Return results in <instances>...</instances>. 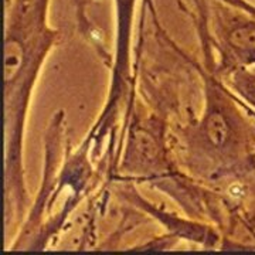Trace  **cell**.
I'll list each match as a JSON object with an SVG mask.
<instances>
[{
    "label": "cell",
    "mask_w": 255,
    "mask_h": 255,
    "mask_svg": "<svg viewBox=\"0 0 255 255\" xmlns=\"http://www.w3.org/2000/svg\"><path fill=\"white\" fill-rule=\"evenodd\" d=\"M47 0H17L4 43V91H6V133L9 132V156L20 159L21 127L27 107L28 92L53 33L44 23Z\"/></svg>",
    "instance_id": "cell-1"
},
{
    "label": "cell",
    "mask_w": 255,
    "mask_h": 255,
    "mask_svg": "<svg viewBox=\"0 0 255 255\" xmlns=\"http://www.w3.org/2000/svg\"><path fill=\"white\" fill-rule=\"evenodd\" d=\"M136 0H115L117 10V41H115V64L112 77V95L108 108H111L118 95L124 91L129 75V53H130V36L132 20Z\"/></svg>",
    "instance_id": "cell-2"
},
{
    "label": "cell",
    "mask_w": 255,
    "mask_h": 255,
    "mask_svg": "<svg viewBox=\"0 0 255 255\" xmlns=\"http://www.w3.org/2000/svg\"><path fill=\"white\" fill-rule=\"evenodd\" d=\"M226 43L233 57L241 64H255V23L240 21L228 28Z\"/></svg>",
    "instance_id": "cell-3"
},
{
    "label": "cell",
    "mask_w": 255,
    "mask_h": 255,
    "mask_svg": "<svg viewBox=\"0 0 255 255\" xmlns=\"http://www.w3.org/2000/svg\"><path fill=\"white\" fill-rule=\"evenodd\" d=\"M204 132L211 145L214 147H223L230 139V125L227 118L219 110L211 111L204 121Z\"/></svg>",
    "instance_id": "cell-4"
},
{
    "label": "cell",
    "mask_w": 255,
    "mask_h": 255,
    "mask_svg": "<svg viewBox=\"0 0 255 255\" xmlns=\"http://www.w3.org/2000/svg\"><path fill=\"white\" fill-rule=\"evenodd\" d=\"M233 85L250 102L255 104V71L244 68L236 71L233 75Z\"/></svg>",
    "instance_id": "cell-5"
}]
</instances>
